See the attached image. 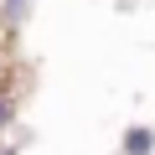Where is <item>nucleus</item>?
I'll return each mask as SVG.
<instances>
[{
    "label": "nucleus",
    "instance_id": "f257e3e1",
    "mask_svg": "<svg viewBox=\"0 0 155 155\" xmlns=\"http://www.w3.org/2000/svg\"><path fill=\"white\" fill-rule=\"evenodd\" d=\"M119 155H155V124H124Z\"/></svg>",
    "mask_w": 155,
    "mask_h": 155
},
{
    "label": "nucleus",
    "instance_id": "f03ea898",
    "mask_svg": "<svg viewBox=\"0 0 155 155\" xmlns=\"http://www.w3.org/2000/svg\"><path fill=\"white\" fill-rule=\"evenodd\" d=\"M31 11H36V0H0V36H16L26 21H31Z\"/></svg>",
    "mask_w": 155,
    "mask_h": 155
},
{
    "label": "nucleus",
    "instance_id": "7ed1b4c3",
    "mask_svg": "<svg viewBox=\"0 0 155 155\" xmlns=\"http://www.w3.org/2000/svg\"><path fill=\"white\" fill-rule=\"evenodd\" d=\"M16 124H21V93L16 88H0V140L16 134Z\"/></svg>",
    "mask_w": 155,
    "mask_h": 155
},
{
    "label": "nucleus",
    "instance_id": "20e7f679",
    "mask_svg": "<svg viewBox=\"0 0 155 155\" xmlns=\"http://www.w3.org/2000/svg\"><path fill=\"white\" fill-rule=\"evenodd\" d=\"M0 88H16V57H11V47H0Z\"/></svg>",
    "mask_w": 155,
    "mask_h": 155
},
{
    "label": "nucleus",
    "instance_id": "39448f33",
    "mask_svg": "<svg viewBox=\"0 0 155 155\" xmlns=\"http://www.w3.org/2000/svg\"><path fill=\"white\" fill-rule=\"evenodd\" d=\"M0 155H21V145L16 140H0Z\"/></svg>",
    "mask_w": 155,
    "mask_h": 155
}]
</instances>
